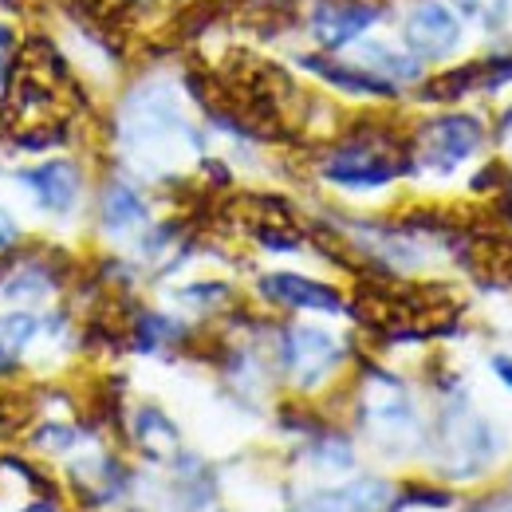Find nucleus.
Segmentation results:
<instances>
[{
    "instance_id": "nucleus-1",
    "label": "nucleus",
    "mask_w": 512,
    "mask_h": 512,
    "mask_svg": "<svg viewBox=\"0 0 512 512\" xmlns=\"http://www.w3.org/2000/svg\"><path fill=\"white\" fill-rule=\"evenodd\" d=\"M410 170H414L410 138H398L394 130L379 127V123H367L363 130L339 138L323 154L320 166L323 178L331 186H343V190H379Z\"/></svg>"
},
{
    "instance_id": "nucleus-2",
    "label": "nucleus",
    "mask_w": 512,
    "mask_h": 512,
    "mask_svg": "<svg viewBox=\"0 0 512 512\" xmlns=\"http://www.w3.org/2000/svg\"><path fill=\"white\" fill-rule=\"evenodd\" d=\"M363 426L371 430V442H379L386 453H402L418 438V414L406 394V386L386 371H371V390L363 398Z\"/></svg>"
},
{
    "instance_id": "nucleus-3",
    "label": "nucleus",
    "mask_w": 512,
    "mask_h": 512,
    "mask_svg": "<svg viewBox=\"0 0 512 512\" xmlns=\"http://www.w3.org/2000/svg\"><path fill=\"white\" fill-rule=\"evenodd\" d=\"M481 146H485V123L477 115H442L422 123L410 138V162L449 174L453 166L473 158Z\"/></svg>"
},
{
    "instance_id": "nucleus-4",
    "label": "nucleus",
    "mask_w": 512,
    "mask_h": 512,
    "mask_svg": "<svg viewBox=\"0 0 512 512\" xmlns=\"http://www.w3.org/2000/svg\"><path fill=\"white\" fill-rule=\"evenodd\" d=\"M438 438H442V465L453 477H473L481 473L493 453H497V438H493V426L481 422L477 414H469V406H449L442 414V426H438Z\"/></svg>"
},
{
    "instance_id": "nucleus-5",
    "label": "nucleus",
    "mask_w": 512,
    "mask_h": 512,
    "mask_svg": "<svg viewBox=\"0 0 512 512\" xmlns=\"http://www.w3.org/2000/svg\"><path fill=\"white\" fill-rule=\"evenodd\" d=\"M343 363V343L323 327H288L280 335V367L300 390H316Z\"/></svg>"
},
{
    "instance_id": "nucleus-6",
    "label": "nucleus",
    "mask_w": 512,
    "mask_h": 512,
    "mask_svg": "<svg viewBox=\"0 0 512 512\" xmlns=\"http://www.w3.org/2000/svg\"><path fill=\"white\" fill-rule=\"evenodd\" d=\"M379 4L375 0H312L308 8V32L323 52H339L367 36L379 24Z\"/></svg>"
},
{
    "instance_id": "nucleus-7",
    "label": "nucleus",
    "mask_w": 512,
    "mask_h": 512,
    "mask_svg": "<svg viewBox=\"0 0 512 512\" xmlns=\"http://www.w3.org/2000/svg\"><path fill=\"white\" fill-rule=\"evenodd\" d=\"M402 44L426 64L449 56L461 44V20L453 16V8L442 0H422L410 8V16L402 20Z\"/></svg>"
},
{
    "instance_id": "nucleus-8",
    "label": "nucleus",
    "mask_w": 512,
    "mask_h": 512,
    "mask_svg": "<svg viewBox=\"0 0 512 512\" xmlns=\"http://www.w3.org/2000/svg\"><path fill=\"white\" fill-rule=\"evenodd\" d=\"M20 182L36 197V205L44 213H56V217H67L75 209V201H79V190H83V174H79V166L71 158H48V162L24 170Z\"/></svg>"
},
{
    "instance_id": "nucleus-9",
    "label": "nucleus",
    "mask_w": 512,
    "mask_h": 512,
    "mask_svg": "<svg viewBox=\"0 0 512 512\" xmlns=\"http://www.w3.org/2000/svg\"><path fill=\"white\" fill-rule=\"evenodd\" d=\"M260 296L268 304H280V308H296V312H343V296L331 288V284H320V280H308V276H296V272H272L264 276L260 284Z\"/></svg>"
},
{
    "instance_id": "nucleus-10",
    "label": "nucleus",
    "mask_w": 512,
    "mask_h": 512,
    "mask_svg": "<svg viewBox=\"0 0 512 512\" xmlns=\"http://www.w3.org/2000/svg\"><path fill=\"white\" fill-rule=\"evenodd\" d=\"M300 67H308L312 75H320L323 83H331V87H339L347 95H363V99H394L398 95L394 83L363 71L359 64H335V60H323V56H304Z\"/></svg>"
},
{
    "instance_id": "nucleus-11",
    "label": "nucleus",
    "mask_w": 512,
    "mask_h": 512,
    "mask_svg": "<svg viewBox=\"0 0 512 512\" xmlns=\"http://www.w3.org/2000/svg\"><path fill=\"white\" fill-rule=\"evenodd\" d=\"M359 67L379 75L386 83H418L426 64L410 52V48H394V44H383V40H371V44H359Z\"/></svg>"
},
{
    "instance_id": "nucleus-12",
    "label": "nucleus",
    "mask_w": 512,
    "mask_h": 512,
    "mask_svg": "<svg viewBox=\"0 0 512 512\" xmlns=\"http://www.w3.org/2000/svg\"><path fill=\"white\" fill-rule=\"evenodd\" d=\"M146 221H150L146 197L134 190L130 182H107V190H103V229L123 237V233L146 225Z\"/></svg>"
},
{
    "instance_id": "nucleus-13",
    "label": "nucleus",
    "mask_w": 512,
    "mask_h": 512,
    "mask_svg": "<svg viewBox=\"0 0 512 512\" xmlns=\"http://www.w3.org/2000/svg\"><path fill=\"white\" fill-rule=\"evenodd\" d=\"M56 268H48L44 260H20L4 280H0V300H44L48 292H56Z\"/></svg>"
},
{
    "instance_id": "nucleus-14",
    "label": "nucleus",
    "mask_w": 512,
    "mask_h": 512,
    "mask_svg": "<svg viewBox=\"0 0 512 512\" xmlns=\"http://www.w3.org/2000/svg\"><path fill=\"white\" fill-rule=\"evenodd\" d=\"M36 331H40V320L32 312H4L0 316V375L16 371L28 343L36 339Z\"/></svg>"
},
{
    "instance_id": "nucleus-15",
    "label": "nucleus",
    "mask_w": 512,
    "mask_h": 512,
    "mask_svg": "<svg viewBox=\"0 0 512 512\" xmlns=\"http://www.w3.org/2000/svg\"><path fill=\"white\" fill-rule=\"evenodd\" d=\"M134 422H138V446L146 449L150 457H166V453L178 449V426L158 406H142Z\"/></svg>"
},
{
    "instance_id": "nucleus-16",
    "label": "nucleus",
    "mask_w": 512,
    "mask_h": 512,
    "mask_svg": "<svg viewBox=\"0 0 512 512\" xmlns=\"http://www.w3.org/2000/svg\"><path fill=\"white\" fill-rule=\"evenodd\" d=\"M178 339H186V327L174 323L170 316L142 312V316L134 320V347H138V351H158V347L178 343Z\"/></svg>"
},
{
    "instance_id": "nucleus-17",
    "label": "nucleus",
    "mask_w": 512,
    "mask_h": 512,
    "mask_svg": "<svg viewBox=\"0 0 512 512\" xmlns=\"http://www.w3.org/2000/svg\"><path fill=\"white\" fill-rule=\"evenodd\" d=\"M292 512H359V509H355V501H351L347 489H335V493H316V497L300 501Z\"/></svg>"
},
{
    "instance_id": "nucleus-18",
    "label": "nucleus",
    "mask_w": 512,
    "mask_h": 512,
    "mask_svg": "<svg viewBox=\"0 0 512 512\" xmlns=\"http://www.w3.org/2000/svg\"><path fill=\"white\" fill-rule=\"evenodd\" d=\"M12 245H20V221L0 205V253H8Z\"/></svg>"
},
{
    "instance_id": "nucleus-19",
    "label": "nucleus",
    "mask_w": 512,
    "mask_h": 512,
    "mask_svg": "<svg viewBox=\"0 0 512 512\" xmlns=\"http://www.w3.org/2000/svg\"><path fill=\"white\" fill-rule=\"evenodd\" d=\"M493 371H497V379H501V383L512 386V359L509 355H497V359H493Z\"/></svg>"
},
{
    "instance_id": "nucleus-20",
    "label": "nucleus",
    "mask_w": 512,
    "mask_h": 512,
    "mask_svg": "<svg viewBox=\"0 0 512 512\" xmlns=\"http://www.w3.org/2000/svg\"><path fill=\"white\" fill-rule=\"evenodd\" d=\"M24 512H56V509H52L48 501H40V505H32V509H24Z\"/></svg>"
},
{
    "instance_id": "nucleus-21",
    "label": "nucleus",
    "mask_w": 512,
    "mask_h": 512,
    "mask_svg": "<svg viewBox=\"0 0 512 512\" xmlns=\"http://www.w3.org/2000/svg\"><path fill=\"white\" fill-rule=\"evenodd\" d=\"M501 130H505V134H512V111L505 115V123H501Z\"/></svg>"
}]
</instances>
